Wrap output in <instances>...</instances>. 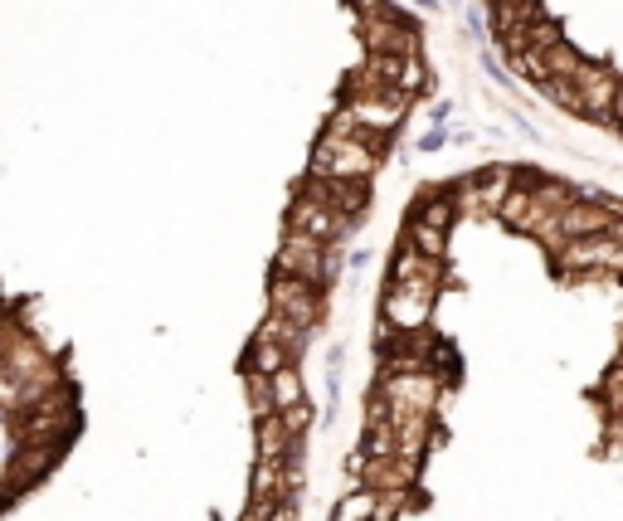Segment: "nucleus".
<instances>
[{"mask_svg":"<svg viewBox=\"0 0 623 521\" xmlns=\"http://www.w3.org/2000/svg\"><path fill=\"white\" fill-rule=\"evenodd\" d=\"M380 166V151L361 147L351 137H322L312 147V176H331V181H370Z\"/></svg>","mask_w":623,"mask_h":521,"instance_id":"obj_1","label":"nucleus"},{"mask_svg":"<svg viewBox=\"0 0 623 521\" xmlns=\"http://www.w3.org/2000/svg\"><path fill=\"white\" fill-rule=\"evenodd\" d=\"M380 395L390 400V419H404V414H434L439 380L429 371H385Z\"/></svg>","mask_w":623,"mask_h":521,"instance_id":"obj_2","label":"nucleus"},{"mask_svg":"<svg viewBox=\"0 0 623 521\" xmlns=\"http://www.w3.org/2000/svg\"><path fill=\"white\" fill-rule=\"evenodd\" d=\"M268 302H273L278 312H288V322L307 327V332H312L317 317H322V293H317V283H307V278H297V273H278V268H273Z\"/></svg>","mask_w":623,"mask_h":521,"instance_id":"obj_3","label":"nucleus"},{"mask_svg":"<svg viewBox=\"0 0 623 521\" xmlns=\"http://www.w3.org/2000/svg\"><path fill=\"white\" fill-rule=\"evenodd\" d=\"M327 259H331V244L322 239H312V234H302V229H288V239H283V249H278V273H297V278H307V283H327Z\"/></svg>","mask_w":623,"mask_h":521,"instance_id":"obj_4","label":"nucleus"},{"mask_svg":"<svg viewBox=\"0 0 623 521\" xmlns=\"http://www.w3.org/2000/svg\"><path fill=\"white\" fill-rule=\"evenodd\" d=\"M351 215H341V210H331L322 200H312V195H293V210H288V229H302V234H312V239H322V244H341L346 234H351Z\"/></svg>","mask_w":623,"mask_h":521,"instance_id":"obj_5","label":"nucleus"},{"mask_svg":"<svg viewBox=\"0 0 623 521\" xmlns=\"http://www.w3.org/2000/svg\"><path fill=\"white\" fill-rule=\"evenodd\" d=\"M434 298H439V288H404V283H390L380 312H385V322H390L395 332H424V327H429V312H434Z\"/></svg>","mask_w":623,"mask_h":521,"instance_id":"obj_6","label":"nucleus"},{"mask_svg":"<svg viewBox=\"0 0 623 521\" xmlns=\"http://www.w3.org/2000/svg\"><path fill=\"white\" fill-rule=\"evenodd\" d=\"M361 39L370 44V54H419V35L414 25L395 15V10H380V15H361Z\"/></svg>","mask_w":623,"mask_h":521,"instance_id":"obj_7","label":"nucleus"},{"mask_svg":"<svg viewBox=\"0 0 623 521\" xmlns=\"http://www.w3.org/2000/svg\"><path fill=\"white\" fill-rule=\"evenodd\" d=\"M550 254H555V268H565V273H594V268H609V263H614L619 244H614L609 234H585V239L555 244Z\"/></svg>","mask_w":623,"mask_h":521,"instance_id":"obj_8","label":"nucleus"},{"mask_svg":"<svg viewBox=\"0 0 623 521\" xmlns=\"http://www.w3.org/2000/svg\"><path fill=\"white\" fill-rule=\"evenodd\" d=\"M575 88H580V112L594 117V122H614V93H619V78L609 74L604 64H580L575 74Z\"/></svg>","mask_w":623,"mask_h":521,"instance_id":"obj_9","label":"nucleus"},{"mask_svg":"<svg viewBox=\"0 0 623 521\" xmlns=\"http://www.w3.org/2000/svg\"><path fill=\"white\" fill-rule=\"evenodd\" d=\"M302 195L322 200V205L341 210V215H351V220L366 210V181H331V176H307V181H302Z\"/></svg>","mask_w":623,"mask_h":521,"instance_id":"obj_10","label":"nucleus"},{"mask_svg":"<svg viewBox=\"0 0 623 521\" xmlns=\"http://www.w3.org/2000/svg\"><path fill=\"white\" fill-rule=\"evenodd\" d=\"M390 283H404V288H439L443 283V259H429V254H419V249L404 244L400 254H395Z\"/></svg>","mask_w":623,"mask_h":521,"instance_id":"obj_11","label":"nucleus"},{"mask_svg":"<svg viewBox=\"0 0 623 521\" xmlns=\"http://www.w3.org/2000/svg\"><path fill=\"white\" fill-rule=\"evenodd\" d=\"M351 103V112L366 122V127H380V132H395L404 122V112H409V103L414 98H404V93H380V98H346Z\"/></svg>","mask_w":623,"mask_h":521,"instance_id":"obj_12","label":"nucleus"},{"mask_svg":"<svg viewBox=\"0 0 623 521\" xmlns=\"http://www.w3.org/2000/svg\"><path fill=\"white\" fill-rule=\"evenodd\" d=\"M546 215H555V210H546V205L531 195L526 181H516V190L507 195V205L497 210V220L507 224V229H516V234H536V224L546 220Z\"/></svg>","mask_w":623,"mask_h":521,"instance_id":"obj_13","label":"nucleus"},{"mask_svg":"<svg viewBox=\"0 0 623 521\" xmlns=\"http://www.w3.org/2000/svg\"><path fill=\"white\" fill-rule=\"evenodd\" d=\"M414 478H419V463H409V458H370L366 468V487H375V492L414 487Z\"/></svg>","mask_w":623,"mask_h":521,"instance_id":"obj_14","label":"nucleus"},{"mask_svg":"<svg viewBox=\"0 0 623 521\" xmlns=\"http://www.w3.org/2000/svg\"><path fill=\"white\" fill-rule=\"evenodd\" d=\"M59 444L64 439H35V448H25V453H15V468H10V478L15 483H35L39 473L59 458Z\"/></svg>","mask_w":623,"mask_h":521,"instance_id":"obj_15","label":"nucleus"},{"mask_svg":"<svg viewBox=\"0 0 623 521\" xmlns=\"http://www.w3.org/2000/svg\"><path fill=\"white\" fill-rule=\"evenodd\" d=\"M288 453H293V434H288L283 414H273V419H258V458H268V463H283Z\"/></svg>","mask_w":623,"mask_h":521,"instance_id":"obj_16","label":"nucleus"},{"mask_svg":"<svg viewBox=\"0 0 623 521\" xmlns=\"http://www.w3.org/2000/svg\"><path fill=\"white\" fill-rule=\"evenodd\" d=\"M404 244L409 249H419V254H429V259H443L448 254V229H439V224H429V220H414L404 224Z\"/></svg>","mask_w":623,"mask_h":521,"instance_id":"obj_17","label":"nucleus"},{"mask_svg":"<svg viewBox=\"0 0 623 521\" xmlns=\"http://www.w3.org/2000/svg\"><path fill=\"white\" fill-rule=\"evenodd\" d=\"M419 220L448 229V224L458 220V200H453V190H429V195H419Z\"/></svg>","mask_w":623,"mask_h":521,"instance_id":"obj_18","label":"nucleus"},{"mask_svg":"<svg viewBox=\"0 0 623 521\" xmlns=\"http://www.w3.org/2000/svg\"><path fill=\"white\" fill-rule=\"evenodd\" d=\"M507 64H512V74L531 78V83H550V64L541 49H531V44H521V49H507Z\"/></svg>","mask_w":623,"mask_h":521,"instance_id":"obj_19","label":"nucleus"},{"mask_svg":"<svg viewBox=\"0 0 623 521\" xmlns=\"http://www.w3.org/2000/svg\"><path fill=\"white\" fill-rule=\"evenodd\" d=\"M293 356L278 346V341H258L254 336V346H249V371H258V375H273V371H283Z\"/></svg>","mask_w":623,"mask_h":521,"instance_id":"obj_20","label":"nucleus"},{"mask_svg":"<svg viewBox=\"0 0 623 521\" xmlns=\"http://www.w3.org/2000/svg\"><path fill=\"white\" fill-rule=\"evenodd\" d=\"M366 453L370 458H400V439H395V424H390V419L366 424Z\"/></svg>","mask_w":623,"mask_h":521,"instance_id":"obj_21","label":"nucleus"},{"mask_svg":"<svg viewBox=\"0 0 623 521\" xmlns=\"http://www.w3.org/2000/svg\"><path fill=\"white\" fill-rule=\"evenodd\" d=\"M375 507H380V492H375V487H361V492H351V497L336 507V521H370Z\"/></svg>","mask_w":623,"mask_h":521,"instance_id":"obj_22","label":"nucleus"},{"mask_svg":"<svg viewBox=\"0 0 623 521\" xmlns=\"http://www.w3.org/2000/svg\"><path fill=\"white\" fill-rule=\"evenodd\" d=\"M249 410H254V419H273V414H278L273 380H268V375H258V371H249Z\"/></svg>","mask_w":623,"mask_h":521,"instance_id":"obj_23","label":"nucleus"},{"mask_svg":"<svg viewBox=\"0 0 623 521\" xmlns=\"http://www.w3.org/2000/svg\"><path fill=\"white\" fill-rule=\"evenodd\" d=\"M268 380H273V400H278V414H283V410H293V405H302V380H297V371H293V366L273 371Z\"/></svg>","mask_w":623,"mask_h":521,"instance_id":"obj_24","label":"nucleus"},{"mask_svg":"<svg viewBox=\"0 0 623 521\" xmlns=\"http://www.w3.org/2000/svg\"><path fill=\"white\" fill-rule=\"evenodd\" d=\"M546 64H550V78H575L585 59H580V54H575V49H570V44L560 39L555 49H546Z\"/></svg>","mask_w":623,"mask_h":521,"instance_id":"obj_25","label":"nucleus"},{"mask_svg":"<svg viewBox=\"0 0 623 521\" xmlns=\"http://www.w3.org/2000/svg\"><path fill=\"white\" fill-rule=\"evenodd\" d=\"M560 25H555V20H546V15H536V20H531V25H526V44H531V49H541V54H546V49H555V44H560Z\"/></svg>","mask_w":623,"mask_h":521,"instance_id":"obj_26","label":"nucleus"},{"mask_svg":"<svg viewBox=\"0 0 623 521\" xmlns=\"http://www.w3.org/2000/svg\"><path fill=\"white\" fill-rule=\"evenodd\" d=\"M283 424H288V434H293V448L302 444V434H307V424H312V405L302 400L293 410H283Z\"/></svg>","mask_w":623,"mask_h":521,"instance_id":"obj_27","label":"nucleus"},{"mask_svg":"<svg viewBox=\"0 0 623 521\" xmlns=\"http://www.w3.org/2000/svg\"><path fill=\"white\" fill-rule=\"evenodd\" d=\"M419 147H424V151H439L443 147V132H424V137H419Z\"/></svg>","mask_w":623,"mask_h":521,"instance_id":"obj_28","label":"nucleus"},{"mask_svg":"<svg viewBox=\"0 0 623 521\" xmlns=\"http://www.w3.org/2000/svg\"><path fill=\"white\" fill-rule=\"evenodd\" d=\"M356 5H361V15H380V10H390L385 0H356Z\"/></svg>","mask_w":623,"mask_h":521,"instance_id":"obj_29","label":"nucleus"},{"mask_svg":"<svg viewBox=\"0 0 623 521\" xmlns=\"http://www.w3.org/2000/svg\"><path fill=\"white\" fill-rule=\"evenodd\" d=\"M609 239H614V244H623V215H614V220H609Z\"/></svg>","mask_w":623,"mask_h":521,"instance_id":"obj_30","label":"nucleus"},{"mask_svg":"<svg viewBox=\"0 0 623 521\" xmlns=\"http://www.w3.org/2000/svg\"><path fill=\"white\" fill-rule=\"evenodd\" d=\"M268 521H293V507H288V502H278V507H273V517Z\"/></svg>","mask_w":623,"mask_h":521,"instance_id":"obj_31","label":"nucleus"},{"mask_svg":"<svg viewBox=\"0 0 623 521\" xmlns=\"http://www.w3.org/2000/svg\"><path fill=\"white\" fill-rule=\"evenodd\" d=\"M614 122H623V83H619V93H614Z\"/></svg>","mask_w":623,"mask_h":521,"instance_id":"obj_32","label":"nucleus"},{"mask_svg":"<svg viewBox=\"0 0 623 521\" xmlns=\"http://www.w3.org/2000/svg\"><path fill=\"white\" fill-rule=\"evenodd\" d=\"M239 521H258V517H254V512H249V517H239Z\"/></svg>","mask_w":623,"mask_h":521,"instance_id":"obj_33","label":"nucleus"},{"mask_svg":"<svg viewBox=\"0 0 623 521\" xmlns=\"http://www.w3.org/2000/svg\"><path fill=\"white\" fill-rule=\"evenodd\" d=\"M619 127H623V122H619Z\"/></svg>","mask_w":623,"mask_h":521,"instance_id":"obj_34","label":"nucleus"}]
</instances>
